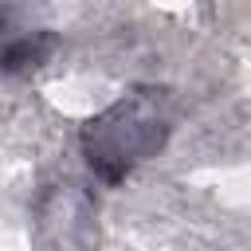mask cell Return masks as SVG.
<instances>
[{"instance_id": "cell-1", "label": "cell", "mask_w": 251, "mask_h": 251, "mask_svg": "<svg viewBox=\"0 0 251 251\" xmlns=\"http://www.w3.org/2000/svg\"><path fill=\"white\" fill-rule=\"evenodd\" d=\"M169 129H173V110H169L165 90L137 86V90L114 98L106 110H98L82 126L78 145H82L90 173L102 184H118L137 165H145L149 157H157L165 149Z\"/></svg>"}, {"instance_id": "cell-2", "label": "cell", "mask_w": 251, "mask_h": 251, "mask_svg": "<svg viewBox=\"0 0 251 251\" xmlns=\"http://www.w3.org/2000/svg\"><path fill=\"white\" fill-rule=\"evenodd\" d=\"M94 216L98 212L90 192L75 180H59L47 184L35 200V235L51 251H90V243L98 239Z\"/></svg>"}, {"instance_id": "cell-3", "label": "cell", "mask_w": 251, "mask_h": 251, "mask_svg": "<svg viewBox=\"0 0 251 251\" xmlns=\"http://www.w3.org/2000/svg\"><path fill=\"white\" fill-rule=\"evenodd\" d=\"M51 51H55L51 31H27L20 39L12 35L8 47H4V67H8V75H31L51 59Z\"/></svg>"}]
</instances>
